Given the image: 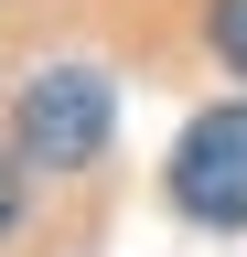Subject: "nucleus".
<instances>
[{
  "label": "nucleus",
  "instance_id": "obj_4",
  "mask_svg": "<svg viewBox=\"0 0 247 257\" xmlns=\"http://www.w3.org/2000/svg\"><path fill=\"white\" fill-rule=\"evenodd\" d=\"M11 214H22V150L0 140V236H11Z\"/></svg>",
  "mask_w": 247,
  "mask_h": 257
},
{
  "label": "nucleus",
  "instance_id": "obj_2",
  "mask_svg": "<svg viewBox=\"0 0 247 257\" xmlns=\"http://www.w3.org/2000/svg\"><path fill=\"white\" fill-rule=\"evenodd\" d=\"M172 204L194 225H247V96H226V107H204L194 128H183L172 150Z\"/></svg>",
  "mask_w": 247,
  "mask_h": 257
},
{
  "label": "nucleus",
  "instance_id": "obj_3",
  "mask_svg": "<svg viewBox=\"0 0 247 257\" xmlns=\"http://www.w3.org/2000/svg\"><path fill=\"white\" fill-rule=\"evenodd\" d=\"M204 43H215V64L247 86V0H215V11H204Z\"/></svg>",
  "mask_w": 247,
  "mask_h": 257
},
{
  "label": "nucleus",
  "instance_id": "obj_1",
  "mask_svg": "<svg viewBox=\"0 0 247 257\" xmlns=\"http://www.w3.org/2000/svg\"><path fill=\"white\" fill-rule=\"evenodd\" d=\"M108 118H118V96H108L97 64H43V75L22 86L11 150L33 161V172H86V161L108 150Z\"/></svg>",
  "mask_w": 247,
  "mask_h": 257
}]
</instances>
